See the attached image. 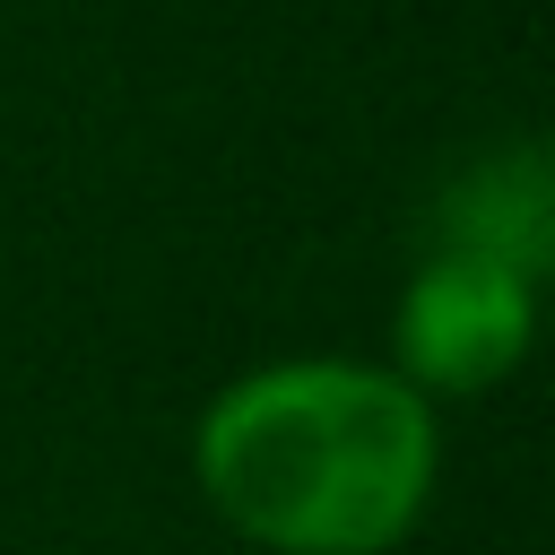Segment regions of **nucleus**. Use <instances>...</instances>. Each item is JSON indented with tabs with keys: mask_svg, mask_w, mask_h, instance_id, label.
Wrapping results in <instances>:
<instances>
[{
	"mask_svg": "<svg viewBox=\"0 0 555 555\" xmlns=\"http://www.w3.org/2000/svg\"><path fill=\"white\" fill-rule=\"evenodd\" d=\"M191 468L208 512L269 555H390L434 503L442 425L390 364L278 356L199 408Z\"/></svg>",
	"mask_w": 555,
	"mask_h": 555,
	"instance_id": "f257e3e1",
	"label": "nucleus"
},
{
	"mask_svg": "<svg viewBox=\"0 0 555 555\" xmlns=\"http://www.w3.org/2000/svg\"><path fill=\"white\" fill-rule=\"evenodd\" d=\"M538 338V278L477 260V251H425L390 312V373L425 399L494 390Z\"/></svg>",
	"mask_w": 555,
	"mask_h": 555,
	"instance_id": "f03ea898",
	"label": "nucleus"
},
{
	"mask_svg": "<svg viewBox=\"0 0 555 555\" xmlns=\"http://www.w3.org/2000/svg\"><path fill=\"white\" fill-rule=\"evenodd\" d=\"M434 243L503 260L520 278H546V260H555V165H546V147L503 139V147L468 156L434 191Z\"/></svg>",
	"mask_w": 555,
	"mask_h": 555,
	"instance_id": "7ed1b4c3",
	"label": "nucleus"
}]
</instances>
